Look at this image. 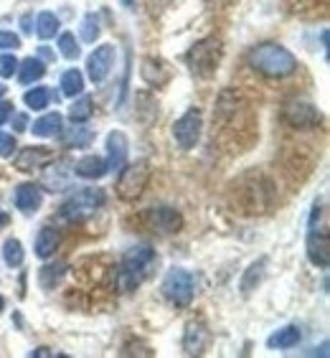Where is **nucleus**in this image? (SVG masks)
<instances>
[{
    "label": "nucleus",
    "instance_id": "nucleus-33",
    "mask_svg": "<svg viewBox=\"0 0 330 358\" xmlns=\"http://www.w3.org/2000/svg\"><path fill=\"white\" fill-rule=\"evenodd\" d=\"M102 34V26H99V15L96 13H87L82 21V41L94 43Z\"/></svg>",
    "mask_w": 330,
    "mask_h": 358
},
{
    "label": "nucleus",
    "instance_id": "nucleus-44",
    "mask_svg": "<svg viewBox=\"0 0 330 358\" xmlns=\"http://www.w3.org/2000/svg\"><path fill=\"white\" fill-rule=\"evenodd\" d=\"M3 308H6V300H3V295H0V313H3Z\"/></svg>",
    "mask_w": 330,
    "mask_h": 358
},
{
    "label": "nucleus",
    "instance_id": "nucleus-40",
    "mask_svg": "<svg viewBox=\"0 0 330 358\" xmlns=\"http://www.w3.org/2000/svg\"><path fill=\"white\" fill-rule=\"evenodd\" d=\"M31 356H36V358H51L54 353H51V348H36Z\"/></svg>",
    "mask_w": 330,
    "mask_h": 358
},
{
    "label": "nucleus",
    "instance_id": "nucleus-26",
    "mask_svg": "<svg viewBox=\"0 0 330 358\" xmlns=\"http://www.w3.org/2000/svg\"><path fill=\"white\" fill-rule=\"evenodd\" d=\"M59 28H62V21H59V15H54L51 10H43V13H38V18H36V36L43 38V41L54 38V36L59 34Z\"/></svg>",
    "mask_w": 330,
    "mask_h": 358
},
{
    "label": "nucleus",
    "instance_id": "nucleus-6",
    "mask_svg": "<svg viewBox=\"0 0 330 358\" xmlns=\"http://www.w3.org/2000/svg\"><path fill=\"white\" fill-rule=\"evenodd\" d=\"M102 206H104L102 188H94V186L79 188L62 206V219L69 221V224H82V221L92 219Z\"/></svg>",
    "mask_w": 330,
    "mask_h": 358
},
{
    "label": "nucleus",
    "instance_id": "nucleus-15",
    "mask_svg": "<svg viewBox=\"0 0 330 358\" xmlns=\"http://www.w3.org/2000/svg\"><path fill=\"white\" fill-rule=\"evenodd\" d=\"M127 152H130V140L122 130H115L107 135V171L117 173L127 163Z\"/></svg>",
    "mask_w": 330,
    "mask_h": 358
},
{
    "label": "nucleus",
    "instance_id": "nucleus-43",
    "mask_svg": "<svg viewBox=\"0 0 330 358\" xmlns=\"http://www.w3.org/2000/svg\"><path fill=\"white\" fill-rule=\"evenodd\" d=\"M122 6L124 8H132V6H135V0H122Z\"/></svg>",
    "mask_w": 330,
    "mask_h": 358
},
{
    "label": "nucleus",
    "instance_id": "nucleus-18",
    "mask_svg": "<svg viewBox=\"0 0 330 358\" xmlns=\"http://www.w3.org/2000/svg\"><path fill=\"white\" fill-rule=\"evenodd\" d=\"M140 74H143V79L150 84V87H163V84L171 79V69H168V64H165L163 59H152V56L143 59Z\"/></svg>",
    "mask_w": 330,
    "mask_h": 358
},
{
    "label": "nucleus",
    "instance_id": "nucleus-7",
    "mask_svg": "<svg viewBox=\"0 0 330 358\" xmlns=\"http://www.w3.org/2000/svg\"><path fill=\"white\" fill-rule=\"evenodd\" d=\"M325 214L323 203H315L313 216H310V231H308V259L315 267L328 269L330 264V231L328 224H320V216Z\"/></svg>",
    "mask_w": 330,
    "mask_h": 358
},
{
    "label": "nucleus",
    "instance_id": "nucleus-35",
    "mask_svg": "<svg viewBox=\"0 0 330 358\" xmlns=\"http://www.w3.org/2000/svg\"><path fill=\"white\" fill-rule=\"evenodd\" d=\"M15 69H18V59H15L13 54L0 56V76H3V79H10V76L15 74Z\"/></svg>",
    "mask_w": 330,
    "mask_h": 358
},
{
    "label": "nucleus",
    "instance_id": "nucleus-19",
    "mask_svg": "<svg viewBox=\"0 0 330 358\" xmlns=\"http://www.w3.org/2000/svg\"><path fill=\"white\" fill-rule=\"evenodd\" d=\"M62 244V234L54 227H41V231L36 234V257L41 259H51L56 255V249Z\"/></svg>",
    "mask_w": 330,
    "mask_h": 358
},
{
    "label": "nucleus",
    "instance_id": "nucleus-41",
    "mask_svg": "<svg viewBox=\"0 0 330 358\" xmlns=\"http://www.w3.org/2000/svg\"><path fill=\"white\" fill-rule=\"evenodd\" d=\"M21 23H23V34H28V31H31V15H26Z\"/></svg>",
    "mask_w": 330,
    "mask_h": 358
},
{
    "label": "nucleus",
    "instance_id": "nucleus-20",
    "mask_svg": "<svg viewBox=\"0 0 330 358\" xmlns=\"http://www.w3.org/2000/svg\"><path fill=\"white\" fill-rule=\"evenodd\" d=\"M74 173L84 180H99L110 171H107V163H104L99 155H87V158H82L74 166Z\"/></svg>",
    "mask_w": 330,
    "mask_h": 358
},
{
    "label": "nucleus",
    "instance_id": "nucleus-8",
    "mask_svg": "<svg viewBox=\"0 0 330 358\" xmlns=\"http://www.w3.org/2000/svg\"><path fill=\"white\" fill-rule=\"evenodd\" d=\"M163 295L165 300H171L175 308H188L193 303V295H196V282H193V275L183 267H173L163 280Z\"/></svg>",
    "mask_w": 330,
    "mask_h": 358
},
{
    "label": "nucleus",
    "instance_id": "nucleus-42",
    "mask_svg": "<svg viewBox=\"0 0 330 358\" xmlns=\"http://www.w3.org/2000/svg\"><path fill=\"white\" fill-rule=\"evenodd\" d=\"M6 92H8V87H6V84H0V99L6 96Z\"/></svg>",
    "mask_w": 330,
    "mask_h": 358
},
{
    "label": "nucleus",
    "instance_id": "nucleus-4",
    "mask_svg": "<svg viewBox=\"0 0 330 358\" xmlns=\"http://www.w3.org/2000/svg\"><path fill=\"white\" fill-rule=\"evenodd\" d=\"M221 59H224V43H221V38H216V36L201 38V41H196L186 51L188 69L196 76H201V79H211V76L219 71Z\"/></svg>",
    "mask_w": 330,
    "mask_h": 358
},
{
    "label": "nucleus",
    "instance_id": "nucleus-30",
    "mask_svg": "<svg viewBox=\"0 0 330 358\" xmlns=\"http://www.w3.org/2000/svg\"><path fill=\"white\" fill-rule=\"evenodd\" d=\"M3 259H6V264L10 269H18V267H21L23 259H26L21 241H18V239H8L6 244H3Z\"/></svg>",
    "mask_w": 330,
    "mask_h": 358
},
{
    "label": "nucleus",
    "instance_id": "nucleus-10",
    "mask_svg": "<svg viewBox=\"0 0 330 358\" xmlns=\"http://www.w3.org/2000/svg\"><path fill=\"white\" fill-rule=\"evenodd\" d=\"M71 178H74V163L69 158H51L43 166L41 186L51 193H62L71 188Z\"/></svg>",
    "mask_w": 330,
    "mask_h": 358
},
{
    "label": "nucleus",
    "instance_id": "nucleus-36",
    "mask_svg": "<svg viewBox=\"0 0 330 358\" xmlns=\"http://www.w3.org/2000/svg\"><path fill=\"white\" fill-rule=\"evenodd\" d=\"M21 46V38L13 31H0V51H15Z\"/></svg>",
    "mask_w": 330,
    "mask_h": 358
},
{
    "label": "nucleus",
    "instance_id": "nucleus-25",
    "mask_svg": "<svg viewBox=\"0 0 330 358\" xmlns=\"http://www.w3.org/2000/svg\"><path fill=\"white\" fill-rule=\"evenodd\" d=\"M264 267H267V259L261 257V259H257V262H252L249 264V269L244 272V277H241V285H239V289H241V295H252L257 289V285L261 282V277H264Z\"/></svg>",
    "mask_w": 330,
    "mask_h": 358
},
{
    "label": "nucleus",
    "instance_id": "nucleus-39",
    "mask_svg": "<svg viewBox=\"0 0 330 358\" xmlns=\"http://www.w3.org/2000/svg\"><path fill=\"white\" fill-rule=\"evenodd\" d=\"M38 59H46V62H54V51H51V48H46V46H41V48H38Z\"/></svg>",
    "mask_w": 330,
    "mask_h": 358
},
{
    "label": "nucleus",
    "instance_id": "nucleus-24",
    "mask_svg": "<svg viewBox=\"0 0 330 358\" xmlns=\"http://www.w3.org/2000/svg\"><path fill=\"white\" fill-rule=\"evenodd\" d=\"M64 277H66V264H64V262L43 264V267L38 269V285H41V289H54V287H59Z\"/></svg>",
    "mask_w": 330,
    "mask_h": 358
},
{
    "label": "nucleus",
    "instance_id": "nucleus-12",
    "mask_svg": "<svg viewBox=\"0 0 330 358\" xmlns=\"http://www.w3.org/2000/svg\"><path fill=\"white\" fill-rule=\"evenodd\" d=\"M145 221L152 231H160V234H178L183 229V216L171 206H152L148 208Z\"/></svg>",
    "mask_w": 330,
    "mask_h": 358
},
{
    "label": "nucleus",
    "instance_id": "nucleus-28",
    "mask_svg": "<svg viewBox=\"0 0 330 358\" xmlns=\"http://www.w3.org/2000/svg\"><path fill=\"white\" fill-rule=\"evenodd\" d=\"M76 127H69V132L64 135V143L66 148H74V150H82V148H89L94 132L89 127H82V122H74Z\"/></svg>",
    "mask_w": 330,
    "mask_h": 358
},
{
    "label": "nucleus",
    "instance_id": "nucleus-31",
    "mask_svg": "<svg viewBox=\"0 0 330 358\" xmlns=\"http://www.w3.org/2000/svg\"><path fill=\"white\" fill-rule=\"evenodd\" d=\"M48 99H51V92H48L46 87H34V90H28L26 94H23L26 107H31V110H36V112L46 110Z\"/></svg>",
    "mask_w": 330,
    "mask_h": 358
},
{
    "label": "nucleus",
    "instance_id": "nucleus-38",
    "mask_svg": "<svg viewBox=\"0 0 330 358\" xmlns=\"http://www.w3.org/2000/svg\"><path fill=\"white\" fill-rule=\"evenodd\" d=\"M10 117H13L15 132H26L28 130V115H10Z\"/></svg>",
    "mask_w": 330,
    "mask_h": 358
},
{
    "label": "nucleus",
    "instance_id": "nucleus-14",
    "mask_svg": "<svg viewBox=\"0 0 330 358\" xmlns=\"http://www.w3.org/2000/svg\"><path fill=\"white\" fill-rule=\"evenodd\" d=\"M54 158V152L48 148H41V145H31V148H23L18 155L13 158V166L21 173H36L46 166L48 160Z\"/></svg>",
    "mask_w": 330,
    "mask_h": 358
},
{
    "label": "nucleus",
    "instance_id": "nucleus-2",
    "mask_svg": "<svg viewBox=\"0 0 330 358\" xmlns=\"http://www.w3.org/2000/svg\"><path fill=\"white\" fill-rule=\"evenodd\" d=\"M249 66L267 79H285L297 71V59L280 43H259L249 51Z\"/></svg>",
    "mask_w": 330,
    "mask_h": 358
},
{
    "label": "nucleus",
    "instance_id": "nucleus-32",
    "mask_svg": "<svg viewBox=\"0 0 330 358\" xmlns=\"http://www.w3.org/2000/svg\"><path fill=\"white\" fill-rule=\"evenodd\" d=\"M59 51H62V56L69 59V62H74V59L82 56V46H79V41H76L74 34H69V31L59 36Z\"/></svg>",
    "mask_w": 330,
    "mask_h": 358
},
{
    "label": "nucleus",
    "instance_id": "nucleus-13",
    "mask_svg": "<svg viewBox=\"0 0 330 358\" xmlns=\"http://www.w3.org/2000/svg\"><path fill=\"white\" fill-rule=\"evenodd\" d=\"M112 66H115V46L112 43H102L87 59V74L94 84H102L110 76Z\"/></svg>",
    "mask_w": 330,
    "mask_h": 358
},
{
    "label": "nucleus",
    "instance_id": "nucleus-1",
    "mask_svg": "<svg viewBox=\"0 0 330 358\" xmlns=\"http://www.w3.org/2000/svg\"><path fill=\"white\" fill-rule=\"evenodd\" d=\"M229 206L239 216H264L277 206V188L267 173L247 171L229 186Z\"/></svg>",
    "mask_w": 330,
    "mask_h": 358
},
{
    "label": "nucleus",
    "instance_id": "nucleus-16",
    "mask_svg": "<svg viewBox=\"0 0 330 358\" xmlns=\"http://www.w3.org/2000/svg\"><path fill=\"white\" fill-rule=\"evenodd\" d=\"M208 338H211V333H208L206 323L203 320H191L186 325V331H183V353L186 356H201L206 351Z\"/></svg>",
    "mask_w": 330,
    "mask_h": 358
},
{
    "label": "nucleus",
    "instance_id": "nucleus-22",
    "mask_svg": "<svg viewBox=\"0 0 330 358\" xmlns=\"http://www.w3.org/2000/svg\"><path fill=\"white\" fill-rule=\"evenodd\" d=\"M15 71H18V82L21 84H34L46 74V64L38 56H28V59L18 62V69Z\"/></svg>",
    "mask_w": 330,
    "mask_h": 358
},
{
    "label": "nucleus",
    "instance_id": "nucleus-29",
    "mask_svg": "<svg viewBox=\"0 0 330 358\" xmlns=\"http://www.w3.org/2000/svg\"><path fill=\"white\" fill-rule=\"evenodd\" d=\"M62 92L64 96H79L84 92V74L79 69H69L62 74Z\"/></svg>",
    "mask_w": 330,
    "mask_h": 358
},
{
    "label": "nucleus",
    "instance_id": "nucleus-11",
    "mask_svg": "<svg viewBox=\"0 0 330 358\" xmlns=\"http://www.w3.org/2000/svg\"><path fill=\"white\" fill-rule=\"evenodd\" d=\"M282 120L289 127H295V130H313V127H317V124L323 122V115H320V110H317L315 104L292 99V102L285 104Z\"/></svg>",
    "mask_w": 330,
    "mask_h": 358
},
{
    "label": "nucleus",
    "instance_id": "nucleus-3",
    "mask_svg": "<svg viewBox=\"0 0 330 358\" xmlns=\"http://www.w3.org/2000/svg\"><path fill=\"white\" fill-rule=\"evenodd\" d=\"M152 264H155V249L148 244H138V247L127 249V255L122 257L117 272H115V285L122 292H132L145 282V277L150 275Z\"/></svg>",
    "mask_w": 330,
    "mask_h": 358
},
{
    "label": "nucleus",
    "instance_id": "nucleus-9",
    "mask_svg": "<svg viewBox=\"0 0 330 358\" xmlns=\"http://www.w3.org/2000/svg\"><path fill=\"white\" fill-rule=\"evenodd\" d=\"M201 130H203V115L201 110L191 107L186 115H180L173 124V138L178 143L180 150H193L201 140Z\"/></svg>",
    "mask_w": 330,
    "mask_h": 358
},
{
    "label": "nucleus",
    "instance_id": "nucleus-23",
    "mask_svg": "<svg viewBox=\"0 0 330 358\" xmlns=\"http://www.w3.org/2000/svg\"><path fill=\"white\" fill-rule=\"evenodd\" d=\"M62 127H64V117L59 112H48L43 117H38L34 122V135L38 138H59L62 135Z\"/></svg>",
    "mask_w": 330,
    "mask_h": 358
},
{
    "label": "nucleus",
    "instance_id": "nucleus-5",
    "mask_svg": "<svg viewBox=\"0 0 330 358\" xmlns=\"http://www.w3.org/2000/svg\"><path fill=\"white\" fill-rule=\"evenodd\" d=\"M117 173H120V178H117L115 191H117L120 201H124V203H135L145 193V188H148V183H150V178H152L150 160H135L130 166L124 163Z\"/></svg>",
    "mask_w": 330,
    "mask_h": 358
},
{
    "label": "nucleus",
    "instance_id": "nucleus-37",
    "mask_svg": "<svg viewBox=\"0 0 330 358\" xmlns=\"http://www.w3.org/2000/svg\"><path fill=\"white\" fill-rule=\"evenodd\" d=\"M10 115H13V104L0 99V124H6L10 120Z\"/></svg>",
    "mask_w": 330,
    "mask_h": 358
},
{
    "label": "nucleus",
    "instance_id": "nucleus-17",
    "mask_svg": "<svg viewBox=\"0 0 330 358\" xmlns=\"http://www.w3.org/2000/svg\"><path fill=\"white\" fill-rule=\"evenodd\" d=\"M15 208L26 216H34L43 203V193L41 186H36V183H21V186L15 188Z\"/></svg>",
    "mask_w": 330,
    "mask_h": 358
},
{
    "label": "nucleus",
    "instance_id": "nucleus-21",
    "mask_svg": "<svg viewBox=\"0 0 330 358\" xmlns=\"http://www.w3.org/2000/svg\"><path fill=\"white\" fill-rule=\"evenodd\" d=\"M300 338H303V333H300L297 325H285V328H280V331H275L267 338V345L272 351L275 348L277 351H287V348H295L300 343Z\"/></svg>",
    "mask_w": 330,
    "mask_h": 358
},
{
    "label": "nucleus",
    "instance_id": "nucleus-34",
    "mask_svg": "<svg viewBox=\"0 0 330 358\" xmlns=\"http://www.w3.org/2000/svg\"><path fill=\"white\" fill-rule=\"evenodd\" d=\"M15 150H18V143H15L13 135L0 132V158H13Z\"/></svg>",
    "mask_w": 330,
    "mask_h": 358
},
{
    "label": "nucleus",
    "instance_id": "nucleus-27",
    "mask_svg": "<svg viewBox=\"0 0 330 358\" xmlns=\"http://www.w3.org/2000/svg\"><path fill=\"white\" fill-rule=\"evenodd\" d=\"M92 115H94V99L92 96H84L79 94L74 99V104L69 107V120L71 122H89Z\"/></svg>",
    "mask_w": 330,
    "mask_h": 358
}]
</instances>
